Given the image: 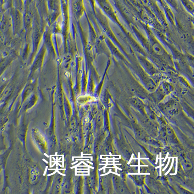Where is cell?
<instances>
[{
    "instance_id": "cell-1",
    "label": "cell",
    "mask_w": 194,
    "mask_h": 194,
    "mask_svg": "<svg viewBox=\"0 0 194 194\" xmlns=\"http://www.w3.org/2000/svg\"><path fill=\"white\" fill-rule=\"evenodd\" d=\"M140 60L141 62L142 65L143 66L144 68H145V70L151 74L155 73L156 72L155 68L154 67V65L150 63L148 60L145 58L140 57Z\"/></svg>"
},
{
    "instance_id": "cell-2",
    "label": "cell",
    "mask_w": 194,
    "mask_h": 194,
    "mask_svg": "<svg viewBox=\"0 0 194 194\" xmlns=\"http://www.w3.org/2000/svg\"><path fill=\"white\" fill-rule=\"evenodd\" d=\"M153 49L154 52L159 56H164L165 55V51L164 48L159 43L155 42L153 45Z\"/></svg>"
},
{
    "instance_id": "cell-3",
    "label": "cell",
    "mask_w": 194,
    "mask_h": 194,
    "mask_svg": "<svg viewBox=\"0 0 194 194\" xmlns=\"http://www.w3.org/2000/svg\"><path fill=\"white\" fill-rule=\"evenodd\" d=\"M30 181L32 184H35L37 182L39 177L40 173L37 169H32L30 171Z\"/></svg>"
},
{
    "instance_id": "cell-4",
    "label": "cell",
    "mask_w": 194,
    "mask_h": 194,
    "mask_svg": "<svg viewBox=\"0 0 194 194\" xmlns=\"http://www.w3.org/2000/svg\"><path fill=\"white\" fill-rule=\"evenodd\" d=\"M100 3L102 8L108 15L109 14L112 15L114 14L113 8H112V6L108 0H100Z\"/></svg>"
},
{
    "instance_id": "cell-5",
    "label": "cell",
    "mask_w": 194,
    "mask_h": 194,
    "mask_svg": "<svg viewBox=\"0 0 194 194\" xmlns=\"http://www.w3.org/2000/svg\"><path fill=\"white\" fill-rule=\"evenodd\" d=\"M182 164L186 170L189 171L193 168L192 163L186 157H182Z\"/></svg>"
},
{
    "instance_id": "cell-6",
    "label": "cell",
    "mask_w": 194,
    "mask_h": 194,
    "mask_svg": "<svg viewBox=\"0 0 194 194\" xmlns=\"http://www.w3.org/2000/svg\"><path fill=\"white\" fill-rule=\"evenodd\" d=\"M181 1L188 10L193 11L194 8L193 3L190 0H181Z\"/></svg>"
},
{
    "instance_id": "cell-7",
    "label": "cell",
    "mask_w": 194,
    "mask_h": 194,
    "mask_svg": "<svg viewBox=\"0 0 194 194\" xmlns=\"http://www.w3.org/2000/svg\"><path fill=\"white\" fill-rule=\"evenodd\" d=\"M132 102L134 105L139 109H143V107H144L143 102L137 98H134L132 99Z\"/></svg>"
},
{
    "instance_id": "cell-8",
    "label": "cell",
    "mask_w": 194,
    "mask_h": 194,
    "mask_svg": "<svg viewBox=\"0 0 194 194\" xmlns=\"http://www.w3.org/2000/svg\"><path fill=\"white\" fill-rule=\"evenodd\" d=\"M116 187H117V189L119 190V191H121V192H123L124 190L123 187L122 186L121 182H120L119 179L117 178H116Z\"/></svg>"
},
{
    "instance_id": "cell-9",
    "label": "cell",
    "mask_w": 194,
    "mask_h": 194,
    "mask_svg": "<svg viewBox=\"0 0 194 194\" xmlns=\"http://www.w3.org/2000/svg\"><path fill=\"white\" fill-rule=\"evenodd\" d=\"M141 2L145 7H149L151 5V0H141Z\"/></svg>"
},
{
    "instance_id": "cell-10",
    "label": "cell",
    "mask_w": 194,
    "mask_h": 194,
    "mask_svg": "<svg viewBox=\"0 0 194 194\" xmlns=\"http://www.w3.org/2000/svg\"><path fill=\"white\" fill-rule=\"evenodd\" d=\"M65 140L67 142H69L71 141V139L68 137L66 138Z\"/></svg>"
},
{
    "instance_id": "cell-11",
    "label": "cell",
    "mask_w": 194,
    "mask_h": 194,
    "mask_svg": "<svg viewBox=\"0 0 194 194\" xmlns=\"http://www.w3.org/2000/svg\"><path fill=\"white\" fill-rule=\"evenodd\" d=\"M57 188H60V186H57Z\"/></svg>"
}]
</instances>
